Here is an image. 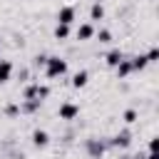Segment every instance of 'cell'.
<instances>
[{
	"label": "cell",
	"mask_w": 159,
	"mask_h": 159,
	"mask_svg": "<svg viewBox=\"0 0 159 159\" xmlns=\"http://www.w3.org/2000/svg\"><path fill=\"white\" fill-rule=\"evenodd\" d=\"M67 72V60H62V57H47V62H45V75L50 77V80H57V77H62Z\"/></svg>",
	"instance_id": "obj_1"
},
{
	"label": "cell",
	"mask_w": 159,
	"mask_h": 159,
	"mask_svg": "<svg viewBox=\"0 0 159 159\" xmlns=\"http://www.w3.org/2000/svg\"><path fill=\"white\" fill-rule=\"evenodd\" d=\"M47 94H50V87H47V84H40V82H32V84L25 89V99L40 102V104H42V99H47Z\"/></svg>",
	"instance_id": "obj_2"
},
{
	"label": "cell",
	"mask_w": 159,
	"mask_h": 159,
	"mask_svg": "<svg viewBox=\"0 0 159 159\" xmlns=\"http://www.w3.org/2000/svg\"><path fill=\"white\" fill-rule=\"evenodd\" d=\"M60 119H65V122H70V119H75L77 114H80V104H75V102H65V104H60Z\"/></svg>",
	"instance_id": "obj_3"
},
{
	"label": "cell",
	"mask_w": 159,
	"mask_h": 159,
	"mask_svg": "<svg viewBox=\"0 0 159 159\" xmlns=\"http://www.w3.org/2000/svg\"><path fill=\"white\" fill-rule=\"evenodd\" d=\"M72 22H75V7H72V5L60 7V12H57V25H72Z\"/></svg>",
	"instance_id": "obj_4"
},
{
	"label": "cell",
	"mask_w": 159,
	"mask_h": 159,
	"mask_svg": "<svg viewBox=\"0 0 159 159\" xmlns=\"http://www.w3.org/2000/svg\"><path fill=\"white\" fill-rule=\"evenodd\" d=\"M122 60H124V52H122V50H117V47H114V50H109V52L104 55V62H107L109 67H117Z\"/></svg>",
	"instance_id": "obj_5"
},
{
	"label": "cell",
	"mask_w": 159,
	"mask_h": 159,
	"mask_svg": "<svg viewBox=\"0 0 159 159\" xmlns=\"http://www.w3.org/2000/svg\"><path fill=\"white\" fill-rule=\"evenodd\" d=\"M32 144H35V147H47V144H50V134H47L45 129H35V132H32Z\"/></svg>",
	"instance_id": "obj_6"
},
{
	"label": "cell",
	"mask_w": 159,
	"mask_h": 159,
	"mask_svg": "<svg viewBox=\"0 0 159 159\" xmlns=\"http://www.w3.org/2000/svg\"><path fill=\"white\" fill-rule=\"evenodd\" d=\"M94 35V27H92V22H82L80 27H77V40H89Z\"/></svg>",
	"instance_id": "obj_7"
},
{
	"label": "cell",
	"mask_w": 159,
	"mask_h": 159,
	"mask_svg": "<svg viewBox=\"0 0 159 159\" xmlns=\"http://www.w3.org/2000/svg\"><path fill=\"white\" fill-rule=\"evenodd\" d=\"M10 75H12V62L10 60H0V84L7 82Z\"/></svg>",
	"instance_id": "obj_8"
},
{
	"label": "cell",
	"mask_w": 159,
	"mask_h": 159,
	"mask_svg": "<svg viewBox=\"0 0 159 159\" xmlns=\"http://www.w3.org/2000/svg\"><path fill=\"white\" fill-rule=\"evenodd\" d=\"M114 70H117V77H119V80H124L127 75H132V62H129V60H122Z\"/></svg>",
	"instance_id": "obj_9"
},
{
	"label": "cell",
	"mask_w": 159,
	"mask_h": 159,
	"mask_svg": "<svg viewBox=\"0 0 159 159\" xmlns=\"http://www.w3.org/2000/svg\"><path fill=\"white\" fill-rule=\"evenodd\" d=\"M87 80H89V75H87V70H80V72H75V77H72V87H84L87 84Z\"/></svg>",
	"instance_id": "obj_10"
},
{
	"label": "cell",
	"mask_w": 159,
	"mask_h": 159,
	"mask_svg": "<svg viewBox=\"0 0 159 159\" xmlns=\"http://www.w3.org/2000/svg\"><path fill=\"white\" fill-rule=\"evenodd\" d=\"M129 142H132V134H129V132H119L112 144H114V147H129Z\"/></svg>",
	"instance_id": "obj_11"
},
{
	"label": "cell",
	"mask_w": 159,
	"mask_h": 159,
	"mask_svg": "<svg viewBox=\"0 0 159 159\" xmlns=\"http://www.w3.org/2000/svg\"><path fill=\"white\" fill-rule=\"evenodd\" d=\"M89 17H92V20H94V22H99V20H102V17H104V7H102V5H99V2H94V5H92V7H89Z\"/></svg>",
	"instance_id": "obj_12"
},
{
	"label": "cell",
	"mask_w": 159,
	"mask_h": 159,
	"mask_svg": "<svg viewBox=\"0 0 159 159\" xmlns=\"http://www.w3.org/2000/svg\"><path fill=\"white\" fill-rule=\"evenodd\" d=\"M129 62H132V72H134V70H144V67H147V65H149V62H147V57H144V55H137V57H132V60H129Z\"/></svg>",
	"instance_id": "obj_13"
},
{
	"label": "cell",
	"mask_w": 159,
	"mask_h": 159,
	"mask_svg": "<svg viewBox=\"0 0 159 159\" xmlns=\"http://www.w3.org/2000/svg\"><path fill=\"white\" fill-rule=\"evenodd\" d=\"M55 37H57V40L70 37V25H57V27H55Z\"/></svg>",
	"instance_id": "obj_14"
},
{
	"label": "cell",
	"mask_w": 159,
	"mask_h": 159,
	"mask_svg": "<svg viewBox=\"0 0 159 159\" xmlns=\"http://www.w3.org/2000/svg\"><path fill=\"white\" fill-rule=\"evenodd\" d=\"M137 117H139V114H137V109H127V112H124V122H127V124H134V122H137Z\"/></svg>",
	"instance_id": "obj_15"
},
{
	"label": "cell",
	"mask_w": 159,
	"mask_h": 159,
	"mask_svg": "<svg viewBox=\"0 0 159 159\" xmlns=\"http://www.w3.org/2000/svg\"><path fill=\"white\" fill-rule=\"evenodd\" d=\"M97 40H99V42H112V32H109V30H99V32H97Z\"/></svg>",
	"instance_id": "obj_16"
},
{
	"label": "cell",
	"mask_w": 159,
	"mask_h": 159,
	"mask_svg": "<svg viewBox=\"0 0 159 159\" xmlns=\"http://www.w3.org/2000/svg\"><path fill=\"white\" fill-rule=\"evenodd\" d=\"M89 152H92V157H102L104 147H102V144H97V142H92V144H89Z\"/></svg>",
	"instance_id": "obj_17"
},
{
	"label": "cell",
	"mask_w": 159,
	"mask_h": 159,
	"mask_svg": "<svg viewBox=\"0 0 159 159\" xmlns=\"http://www.w3.org/2000/svg\"><path fill=\"white\" fill-rule=\"evenodd\" d=\"M144 57H147V62H157V60H159V50H157V47H152Z\"/></svg>",
	"instance_id": "obj_18"
},
{
	"label": "cell",
	"mask_w": 159,
	"mask_h": 159,
	"mask_svg": "<svg viewBox=\"0 0 159 159\" xmlns=\"http://www.w3.org/2000/svg\"><path fill=\"white\" fill-rule=\"evenodd\" d=\"M5 112H7V114H17V112H20V107H17V104H10Z\"/></svg>",
	"instance_id": "obj_19"
},
{
	"label": "cell",
	"mask_w": 159,
	"mask_h": 159,
	"mask_svg": "<svg viewBox=\"0 0 159 159\" xmlns=\"http://www.w3.org/2000/svg\"><path fill=\"white\" fill-rule=\"evenodd\" d=\"M45 62H47L45 55H37V57H35V65H45Z\"/></svg>",
	"instance_id": "obj_20"
},
{
	"label": "cell",
	"mask_w": 159,
	"mask_h": 159,
	"mask_svg": "<svg viewBox=\"0 0 159 159\" xmlns=\"http://www.w3.org/2000/svg\"><path fill=\"white\" fill-rule=\"evenodd\" d=\"M147 159H157V152H149V154H147Z\"/></svg>",
	"instance_id": "obj_21"
}]
</instances>
